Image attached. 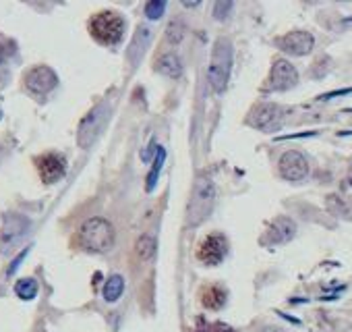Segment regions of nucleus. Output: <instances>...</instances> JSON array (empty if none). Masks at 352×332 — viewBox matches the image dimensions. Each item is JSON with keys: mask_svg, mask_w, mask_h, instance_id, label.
<instances>
[{"mask_svg": "<svg viewBox=\"0 0 352 332\" xmlns=\"http://www.w3.org/2000/svg\"><path fill=\"white\" fill-rule=\"evenodd\" d=\"M278 46H280V50H284L292 56H305L313 50L315 38L309 32L296 30V32H288L286 36H282L278 40Z\"/></svg>", "mask_w": 352, "mask_h": 332, "instance_id": "12", "label": "nucleus"}, {"mask_svg": "<svg viewBox=\"0 0 352 332\" xmlns=\"http://www.w3.org/2000/svg\"><path fill=\"white\" fill-rule=\"evenodd\" d=\"M122 291H124V280H122V276H120V274H112V276L108 278L106 287H104V299L112 303V301L120 299Z\"/></svg>", "mask_w": 352, "mask_h": 332, "instance_id": "18", "label": "nucleus"}, {"mask_svg": "<svg viewBox=\"0 0 352 332\" xmlns=\"http://www.w3.org/2000/svg\"><path fill=\"white\" fill-rule=\"evenodd\" d=\"M230 71H232V42L226 38H218L214 44L210 69H208V81L216 94H222L226 90Z\"/></svg>", "mask_w": 352, "mask_h": 332, "instance_id": "4", "label": "nucleus"}, {"mask_svg": "<svg viewBox=\"0 0 352 332\" xmlns=\"http://www.w3.org/2000/svg\"><path fill=\"white\" fill-rule=\"evenodd\" d=\"M282 121H284V108L278 104H270V102L253 106L251 112L247 114V125H251L259 131H265V133L280 129Z\"/></svg>", "mask_w": 352, "mask_h": 332, "instance_id": "6", "label": "nucleus"}, {"mask_svg": "<svg viewBox=\"0 0 352 332\" xmlns=\"http://www.w3.org/2000/svg\"><path fill=\"white\" fill-rule=\"evenodd\" d=\"M280 175L286 181H292V183H298V181L307 179V175H309L307 158L300 152H294V149L282 154V158H280Z\"/></svg>", "mask_w": 352, "mask_h": 332, "instance_id": "11", "label": "nucleus"}, {"mask_svg": "<svg viewBox=\"0 0 352 332\" xmlns=\"http://www.w3.org/2000/svg\"><path fill=\"white\" fill-rule=\"evenodd\" d=\"M28 229V220L21 218V216H9L5 220V233H3V239L9 243V241H15L17 237H21Z\"/></svg>", "mask_w": 352, "mask_h": 332, "instance_id": "17", "label": "nucleus"}, {"mask_svg": "<svg viewBox=\"0 0 352 332\" xmlns=\"http://www.w3.org/2000/svg\"><path fill=\"white\" fill-rule=\"evenodd\" d=\"M201 303L208 309H222L226 303V291L220 284H210L201 291Z\"/></svg>", "mask_w": 352, "mask_h": 332, "instance_id": "15", "label": "nucleus"}, {"mask_svg": "<svg viewBox=\"0 0 352 332\" xmlns=\"http://www.w3.org/2000/svg\"><path fill=\"white\" fill-rule=\"evenodd\" d=\"M147 40H149V30L139 28V34L135 36L133 48H131V52H129V61H131L133 65L141 59V48H139V46H147Z\"/></svg>", "mask_w": 352, "mask_h": 332, "instance_id": "19", "label": "nucleus"}, {"mask_svg": "<svg viewBox=\"0 0 352 332\" xmlns=\"http://www.w3.org/2000/svg\"><path fill=\"white\" fill-rule=\"evenodd\" d=\"M214 206H216V185H214V181H210L208 177H197L195 183H193L189 206H187V225L193 227V229L204 225L210 218Z\"/></svg>", "mask_w": 352, "mask_h": 332, "instance_id": "2", "label": "nucleus"}, {"mask_svg": "<svg viewBox=\"0 0 352 332\" xmlns=\"http://www.w3.org/2000/svg\"><path fill=\"white\" fill-rule=\"evenodd\" d=\"M87 32L94 42H98L100 46L112 48V46H118L120 40L124 38L126 23L118 11H100L89 17Z\"/></svg>", "mask_w": 352, "mask_h": 332, "instance_id": "1", "label": "nucleus"}, {"mask_svg": "<svg viewBox=\"0 0 352 332\" xmlns=\"http://www.w3.org/2000/svg\"><path fill=\"white\" fill-rule=\"evenodd\" d=\"M153 69L168 79H179L183 75V63L174 52H164L162 56H157L153 63Z\"/></svg>", "mask_w": 352, "mask_h": 332, "instance_id": "14", "label": "nucleus"}, {"mask_svg": "<svg viewBox=\"0 0 352 332\" xmlns=\"http://www.w3.org/2000/svg\"><path fill=\"white\" fill-rule=\"evenodd\" d=\"M166 11V3H162V0H151V3L145 5V15L149 19H157L160 15H164Z\"/></svg>", "mask_w": 352, "mask_h": 332, "instance_id": "22", "label": "nucleus"}, {"mask_svg": "<svg viewBox=\"0 0 352 332\" xmlns=\"http://www.w3.org/2000/svg\"><path fill=\"white\" fill-rule=\"evenodd\" d=\"M110 112H112V108H110L108 100H102L100 104H96V106L81 118L79 131H77V143H79V147L89 149V147L94 145V141H96V139L100 137V133L104 131V127H106V123H108V118H110Z\"/></svg>", "mask_w": 352, "mask_h": 332, "instance_id": "5", "label": "nucleus"}, {"mask_svg": "<svg viewBox=\"0 0 352 332\" xmlns=\"http://www.w3.org/2000/svg\"><path fill=\"white\" fill-rule=\"evenodd\" d=\"M228 256V239L222 233H210L204 237L195 249V258L204 266H218Z\"/></svg>", "mask_w": 352, "mask_h": 332, "instance_id": "7", "label": "nucleus"}, {"mask_svg": "<svg viewBox=\"0 0 352 332\" xmlns=\"http://www.w3.org/2000/svg\"><path fill=\"white\" fill-rule=\"evenodd\" d=\"M23 83H25V90H28L32 96L42 98V96H48V94L56 87L58 77H56V73H54L50 67L40 65V67H34V69H30V71L25 73Z\"/></svg>", "mask_w": 352, "mask_h": 332, "instance_id": "8", "label": "nucleus"}, {"mask_svg": "<svg viewBox=\"0 0 352 332\" xmlns=\"http://www.w3.org/2000/svg\"><path fill=\"white\" fill-rule=\"evenodd\" d=\"M183 38H185V25H183L181 21H172V23L168 25V30H166V40H168L172 46H176V44H181V42H183Z\"/></svg>", "mask_w": 352, "mask_h": 332, "instance_id": "21", "label": "nucleus"}, {"mask_svg": "<svg viewBox=\"0 0 352 332\" xmlns=\"http://www.w3.org/2000/svg\"><path fill=\"white\" fill-rule=\"evenodd\" d=\"M79 241L81 247L89 253H106L114 247L116 233L110 220L102 216H94L85 220L83 227L79 229Z\"/></svg>", "mask_w": 352, "mask_h": 332, "instance_id": "3", "label": "nucleus"}, {"mask_svg": "<svg viewBox=\"0 0 352 332\" xmlns=\"http://www.w3.org/2000/svg\"><path fill=\"white\" fill-rule=\"evenodd\" d=\"M15 293L21 299H34L38 295V282L34 278H23L15 284Z\"/></svg>", "mask_w": 352, "mask_h": 332, "instance_id": "20", "label": "nucleus"}, {"mask_svg": "<svg viewBox=\"0 0 352 332\" xmlns=\"http://www.w3.org/2000/svg\"><path fill=\"white\" fill-rule=\"evenodd\" d=\"M230 11H232V3H216L214 5V17L218 21H224L230 15Z\"/></svg>", "mask_w": 352, "mask_h": 332, "instance_id": "23", "label": "nucleus"}, {"mask_svg": "<svg viewBox=\"0 0 352 332\" xmlns=\"http://www.w3.org/2000/svg\"><path fill=\"white\" fill-rule=\"evenodd\" d=\"M298 83V73L296 69L284 61V59H278L274 65H272V71H270V77H267V90L270 92H286L290 87H294Z\"/></svg>", "mask_w": 352, "mask_h": 332, "instance_id": "10", "label": "nucleus"}, {"mask_svg": "<svg viewBox=\"0 0 352 332\" xmlns=\"http://www.w3.org/2000/svg\"><path fill=\"white\" fill-rule=\"evenodd\" d=\"M155 249H157V241H155V237L149 235V233L141 235V237L137 239V243H135V253H137V258H139L141 262L153 260Z\"/></svg>", "mask_w": 352, "mask_h": 332, "instance_id": "16", "label": "nucleus"}, {"mask_svg": "<svg viewBox=\"0 0 352 332\" xmlns=\"http://www.w3.org/2000/svg\"><path fill=\"white\" fill-rule=\"evenodd\" d=\"M296 233V225L286 218V216H280L276 218L270 229H267V235H265V243H272V245H278V243H286L294 237Z\"/></svg>", "mask_w": 352, "mask_h": 332, "instance_id": "13", "label": "nucleus"}, {"mask_svg": "<svg viewBox=\"0 0 352 332\" xmlns=\"http://www.w3.org/2000/svg\"><path fill=\"white\" fill-rule=\"evenodd\" d=\"M34 162H36L40 179L48 185L60 181L67 175V158L58 152H46V154L38 156Z\"/></svg>", "mask_w": 352, "mask_h": 332, "instance_id": "9", "label": "nucleus"}]
</instances>
